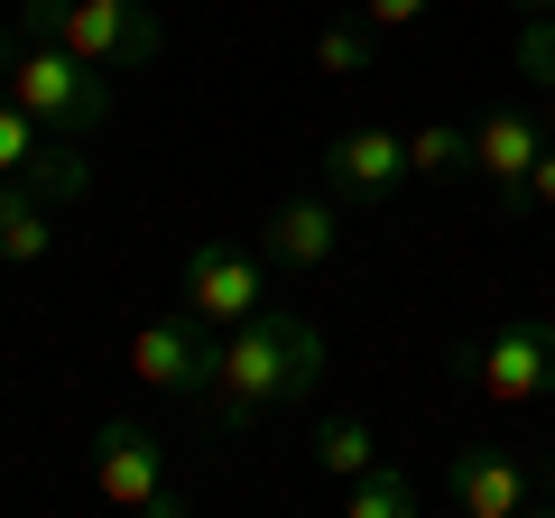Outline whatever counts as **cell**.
<instances>
[{
  "label": "cell",
  "instance_id": "obj_11",
  "mask_svg": "<svg viewBox=\"0 0 555 518\" xmlns=\"http://www.w3.org/2000/svg\"><path fill=\"white\" fill-rule=\"evenodd\" d=\"M343 250V213H334V195H287L269 222H259V259L269 269H324V259Z\"/></svg>",
  "mask_w": 555,
  "mask_h": 518
},
{
  "label": "cell",
  "instance_id": "obj_14",
  "mask_svg": "<svg viewBox=\"0 0 555 518\" xmlns=\"http://www.w3.org/2000/svg\"><path fill=\"white\" fill-rule=\"evenodd\" d=\"M371 463H379V436H371V417H324V426H315V472L352 481V472H371Z\"/></svg>",
  "mask_w": 555,
  "mask_h": 518
},
{
  "label": "cell",
  "instance_id": "obj_1",
  "mask_svg": "<svg viewBox=\"0 0 555 518\" xmlns=\"http://www.w3.org/2000/svg\"><path fill=\"white\" fill-rule=\"evenodd\" d=\"M324 379V334L315 315H297V306H259V315H241L232 334H222V361H214V426H259L269 407H297L315 399Z\"/></svg>",
  "mask_w": 555,
  "mask_h": 518
},
{
  "label": "cell",
  "instance_id": "obj_15",
  "mask_svg": "<svg viewBox=\"0 0 555 518\" xmlns=\"http://www.w3.org/2000/svg\"><path fill=\"white\" fill-rule=\"evenodd\" d=\"M47 148H56V140H47V120L28 112V102L10 93V83H0V177H28V167H38Z\"/></svg>",
  "mask_w": 555,
  "mask_h": 518
},
{
  "label": "cell",
  "instance_id": "obj_19",
  "mask_svg": "<svg viewBox=\"0 0 555 518\" xmlns=\"http://www.w3.org/2000/svg\"><path fill=\"white\" fill-rule=\"evenodd\" d=\"M361 20L371 28H408V20H426V0H361Z\"/></svg>",
  "mask_w": 555,
  "mask_h": 518
},
{
  "label": "cell",
  "instance_id": "obj_8",
  "mask_svg": "<svg viewBox=\"0 0 555 518\" xmlns=\"http://www.w3.org/2000/svg\"><path fill=\"white\" fill-rule=\"evenodd\" d=\"M65 47H75L83 65H102V75H139V65H158L167 28L158 10H139V0H65Z\"/></svg>",
  "mask_w": 555,
  "mask_h": 518
},
{
  "label": "cell",
  "instance_id": "obj_3",
  "mask_svg": "<svg viewBox=\"0 0 555 518\" xmlns=\"http://www.w3.org/2000/svg\"><path fill=\"white\" fill-rule=\"evenodd\" d=\"M10 93L47 120V140H93L102 120H112V83L102 65H83L65 38H20V65H10Z\"/></svg>",
  "mask_w": 555,
  "mask_h": 518
},
{
  "label": "cell",
  "instance_id": "obj_10",
  "mask_svg": "<svg viewBox=\"0 0 555 518\" xmlns=\"http://www.w3.org/2000/svg\"><path fill=\"white\" fill-rule=\"evenodd\" d=\"M398 185H408V140L398 130H343V140H324V195L389 204Z\"/></svg>",
  "mask_w": 555,
  "mask_h": 518
},
{
  "label": "cell",
  "instance_id": "obj_5",
  "mask_svg": "<svg viewBox=\"0 0 555 518\" xmlns=\"http://www.w3.org/2000/svg\"><path fill=\"white\" fill-rule=\"evenodd\" d=\"M93 500L139 518H177V481H167V444L139 417H102L93 426Z\"/></svg>",
  "mask_w": 555,
  "mask_h": 518
},
{
  "label": "cell",
  "instance_id": "obj_16",
  "mask_svg": "<svg viewBox=\"0 0 555 518\" xmlns=\"http://www.w3.org/2000/svg\"><path fill=\"white\" fill-rule=\"evenodd\" d=\"M454 167H473V140H463L454 120H426V130H408V177H454Z\"/></svg>",
  "mask_w": 555,
  "mask_h": 518
},
{
  "label": "cell",
  "instance_id": "obj_22",
  "mask_svg": "<svg viewBox=\"0 0 555 518\" xmlns=\"http://www.w3.org/2000/svg\"><path fill=\"white\" fill-rule=\"evenodd\" d=\"M518 10H555V0H518Z\"/></svg>",
  "mask_w": 555,
  "mask_h": 518
},
{
  "label": "cell",
  "instance_id": "obj_7",
  "mask_svg": "<svg viewBox=\"0 0 555 518\" xmlns=\"http://www.w3.org/2000/svg\"><path fill=\"white\" fill-rule=\"evenodd\" d=\"M214 361H222L214 324L185 315V306L130 334V379H139V389H158V399H204V389H214Z\"/></svg>",
  "mask_w": 555,
  "mask_h": 518
},
{
  "label": "cell",
  "instance_id": "obj_12",
  "mask_svg": "<svg viewBox=\"0 0 555 518\" xmlns=\"http://www.w3.org/2000/svg\"><path fill=\"white\" fill-rule=\"evenodd\" d=\"M56 250V213L28 177H0V269H38Z\"/></svg>",
  "mask_w": 555,
  "mask_h": 518
},
{
  "label": "cell",
  "instance_id": "obj_13",
  "mask_svg": "<svg viewBox=\"0 0 555 518\" xmlns=\"http://www.w3.org/2000/svg\"><path fill=\"white\" fill-rule=\"evenodd\" d=\"M343 518H416V481L398 472L389 454H379L371 472H352V481H343Z\"/></svg>",
  "mask_w": 555,
  "mask_h": 518
},
{
  "label": "cell",
  "instance_id": "obj_9",
  "mask_svg": "<svg viewBox=\"0 0 555 518\" xmlns=\"http://www.w3.org/2000/svg\"><path fill=\"white\" fill-rule=\"evenodd\" d=\"M537 148H546V112L528 120L518 102H491V112L473 120V177L491 185V204H500V213H518V185H528Z\"/></svg>",
  "mask_w": 555,
  "mask_h": 518
},
{
  "label": "cell",
  "instance_id": "obj_2",
  "mask_svg": "<svg viewBox=\"0 0 555 518\" xmlns=\"http://www.w3.org/2000/svg\"><path fill=\"white\" fill-rule=\"evenodd\" d=\"M454 371L473 379L491 407H528V399H555V324L546 315H491L481 334L454 342Z\"/></svg>",
  "mask_w": 555,
  "mask_h": 518
},
{
  "label": "cell",
  "instance_id": "obj_17",
  "mask_svg": "<svg viewBox=\"0 0 555 518\" xmlns=\"http://www.w3.org/2000/svg\"><path fill=\"white\" fill-rule=\"evenodd\" d=\"M315 75H334V83L371 75V28H361V20H334V28H315Z\"/></svg>",
  "mask_w": 555,
  "mask_h": 518
},
{
  "label": "cell",
  "instance_id": "obj_18",
  "mask_svg": "<svg viewBox=\"0 0 555 518\" xmlns=\"http://www.w3.org/2000/svg\"><path fill=\"white\" fill-rule=\"evenodd\" d=\"M518 213H555V140L537 148V167H528V185H518Z\"/></svg>",
  "mask_w": 555,
  "mask_h": 518
},
{
  "label": "cell",
  "instance_id": "obj_6",
  "mask_svg": "<svg viewBox=\"0 0 555 518\" xmlns=\"http://www.w3.org/2000/svg\"><path fill=\"white\" fill-rule=\"evenodd\" d=\"M444 500L463 518H528L537 500H555V472L537 454H518V444H463L444 463Z\"/></svg>",
  "mask_w": 555,
  "mask_h": 518
},
{
  "label": "cell",
  "instance_id": "obj_21",
  "mask_svg": "<svg viewBox=\"0 0 555 518\" xmlns=\"http://www.w3.org/2000/svg\"><path fill=\"white\" fill-rule=\"evenodd\" d=\"M546 140H555V75H546Z\"/></svg>",
  "mask_w": 555,
  "mask_h": 518
},
{
  "label": "cell",
  "instance_id": "obj_4",
  "mask_svg": "<svg viewBox=\"0 0 555 518\" xmlns=\"http://www.w3.org/2000/svg\"><path fill=\"white\" fill-rule=\"evenodd\" d=\"M177 297H185V315H204L214 334H232L241 315L269 306V259L241 250V241H222V232H204V241H185V259H177Z\"/></svg>",
  "mask_w": 555,
  "mask_h": 518
},
{
  "label": "cell",
  "instance_id": "obj_20",
  "mask_svg": "<svg viewBox=\"0 0 555 518\" xmlns=\"http://www.w3.org/2000/svg\"><path fill=\"white\" fill-rule=\"evenodd\" d=\"M10 65H20V38H10V28H0V83H10Z\"/></svg>",
  "mask_w": 555,
  "mask_h": 518
}]
</instances>
